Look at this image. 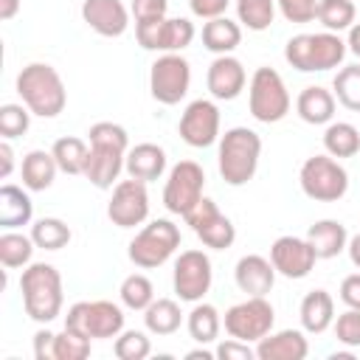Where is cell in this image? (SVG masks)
Here are the masks:
<instances>
[{
	"label": "cell",
	"instance_id": "cell-1",
	"mask_svg": "<svg viewBox=\"0 0 360 360\" xmlns=\"http://www.w3.org/2000/svg\"><path fill=\"white\" fill-rule=\"evenodd\" d=\"M87 143H90V155H87L84 177L96 188H112L118 183V174H121L127 152H129L127 129L112 121H98L90 127Z\"/></svg>",
	"mask_w": 360,
	"mask_h": 360
},
{
	"label": "cell",
	"instance_id": "cell-2",
	"mask_svg": "<svg viewBox=\"0 0 360 360\" xmlns=\"http://www.w3.org/2000/svg\"><path fill=\"white\" fill-rule=\"evenodd\" d=\"M20 292H22V309L37 323H51L59 318L65 292H62V276L48 262H31L20 276Z\"/></svg>",
	"mask_w": 360,
	"mask_h": 360
},
{
	"label": "cell",
	"instance_id": "cell-3",
	"mask_svg": "<svg viewBox=\"0 0 360 360\" xmlns=\"http://www.w3.org/2000/svg\"><path fill=\"white\" fill-rule=\"evenodd\" d=\"M17 93L22 104L39 118H56L68 104L62 76L48 62H31L17 73Z\"/></svg>",
	"mask_w": 360,
	"mask_h": 360
},
{
	"label": "cell",
	"instance_id": "cell-4",
	"mask_svg": "<svg viewBox=\"0 0 360 360\" xmlns=\"http://www.w3.org/2000/svg\"><path fill=\"white\" fill-rule=\"evenodd\" d=\"M262 158V138L250 127H231L219 138L217 166L228 186H245L256 177Z\"/></svg>",
	"mask_w": 360,
	"mask_h": 360
},
{
	"label": "cell",
	"instance_id": "cell-5",
	"mask_svg": "<svg viewBox=\"0 0 360 360\" xmlns=\"http://www.w3.org/2000/svg\"><path fill=\"white\" fill-rule=\"evenodd\" d=\"M346 42L335 31H318V34H295L284 45V59L301 73H323L346 59Z\"/></svg>",
	"mask_w": 360,
	"mask_h": 360
},
{
	"label": "cell",
	"instance_id": "cell-6",
	"mask_svg": "<svg viewBox=\"0 0 360 360\" xmlns=\"http://www.w3.org/2000/svg\"><path fill=\"white\" fill-rule=\"evenodd\" d=\"M177 248H180V228L172 219H152L135 233L127 256L135 267L152 270V267L166 264Z\"/></svg>",
	"mask_w": 360,
	"mask_h": 360
},
{
	"label": "cell",
	"instance_id": "cell-7",
	"mask_svg": "<svg viewBox=\"0 0 360 360\" xmlns=\"http://www.w3.org/2000/svg\"><path fill=\"white\" fill-rule=\"evenodd\" d=\"M248 110L262 124H278L290 112V93L278 70L256 68L248 84Z\"/></svg>",
	"mask_w": 360,
	"mask_h": 360
},
{
	"label": "cell",
	"instance_id": "cell-8",
	"mask_svg": "<svg viewBox=\"0 0 360 360\" xmlns=\"http://www.w3.org/2000/svg\"><path fill=\"white\" fill-rule=\"evenodd\" d=\"M65 326L90 340H110L124 332V309L104 298L76 301L65 315Z\"/></svg>",
	"mask_w": 360,
	"mask_h": 360
},
{
	"label": "cell",
	"instance_id": "cell-9",
	"mask_svg": "<svg viewBox=\"0 0 360 360\" xmlns=\"http://www.w3.org/2000/svg\"><path fill=\"white\" fill-rule=\"evenodd\" d=\"M301 191L315 202H338L349 191V172L332 155H312L298 172Z\"/></svg>",
	"mask_w": 360,
	"mask_h": 360
},
{
	"label": "cell",
	"instance_id": "cell-10",
	"mask_svg": "<svg viewBox=\"0 0 360 360\" xmlns=\"http://www.w3.org/2000/svg\"><path fill=\"white\" fill-rule=\"evenodd\" d=\"M273 323H276V312L264 295H248L245 301L233 304L222 318L225 332L245 343H259L264 335L273 332Z\"/></svg>",
	"mask_w": 360,
	"mask_h": 360
},
{
	"label": "cell",
	"instance_id": "cell-11",
	"mask_svg": "<svg viewBox=\"0 0 360 360\" xmlns=\"http://www.w3.org/2000/svg\"><path fill=\"white\" fill-rule=\"evenodd\" d=\"M191 87V65L180 53H160L149 68V93L155 101L172 107L186 98Z\"/></svg>",
	"mask_w": 360,
	"mask_h": 360
},
{
	"label": "cell",
	"instance_id": "cell-12",
	"mask_svg": "<svg viewBox=\"0 0 360 360\" xmlns=\"http://www.w3.org/2000/svg\"><path fill=\"white\" fill-rule=\"evenodd\" d=\"M205 172L197 160H180L169 169V177H166V186H163V205L166 211L177 214V217H186L205 194Z\"/></svg>",
	"mask_w": 360,
	"mask_h": 360
},
{
	"label": "cell",
	"instance_id": "cell-13",
	"mask_svg": "<svg viewBox=\"0 0 360 360\" xmlns=\"http://www.w3.org/2000/svg\"><path fill=\"white\" fill-rule=\"evenodd\" d=\"M194 22L186 17H155L135 22V37L143 51H160V53H180L194 39Z\"/></svg>",
	"mask_w": 360,
	"mask_h": 360
},
{
	"label": "cell",
	"instance_id": "cell-14",
	"mask_svg": "<svg viewBox=\"0 0 360 360\" xmlns=\"http://www.w3.org/2000/svg\"><path fill=\"white\" fill-rule=\"evenodd\" d=\"M214 281V267L205 250H183L174 259V273H172V284L180 301L197 304L205 298V292L211 290Z\"/></svg>",
	"mask_w": 360,
	"mask_h": 360
},
{
	"label": "cell",
	"instance_id": "cell-15",
	"mask_svg": "<svg viewBox=\"0 0 360 360\" xmlns=\"http://www.w3.org/2000/svg\"><path fill=\"white\" fill-rule=\"evenodd\" d=\"M183 219L191 225V231L197 233V239H200L205 248H211V250H225V248H231V245L236 242V228H233V222H231V219L217 208V202L208 200V197H202Z\"/></svg>",
	"mask_w": 360,
	"mask_h": 360
},
{
	"label": "cell",
	"instance_id": "cell-16",
	"mask_svg": "<svg viewBox=\"0 0 360 360\" xmlns=\"http://www.w3.org/2000/svg\"><path fill=\"white\" fill-rule=\"evenodd\" d=\"M107 217L118 228H135L149 217V191L143 180H118L107 202Z\"/></svg>",
	"mask_w": 360,
	"mask_h": 360
},
{
	"label": "cell",
	"instance_id": "cell-17",
	"mask_svg": "<svg viewBox=\"0 0 360 360\" xmlns=\"http://www.w3.org/2000/svg\"><path fill=\"white\" fill-rule=\"evenodd\" d=\"M177 132L194 149H205L217 143L219 141V107L211 98H194L183 110Z\"/></svg>",
	"mask_w": 360,
	"mask_h": 360
},
{
	"label": "cell",
	"instance_id": "cell-18",
	"mask_svg": "<svg viewBox=\"0 0 360 360\" xmlns=\"http://www.w3.org/2000/svg\"><path fill=\"white\" fill-rule=\"evenodd\" d=\"M270 262L276 267L278 276L284 278H307L318 262L312 245L307 242V236H278L270 245Z\"/></svg>",
	"mask_w": 360,
	"mask_h": 360
},
{
	"label": "cell",
	"instance_id": "cell-19",
	"mask_svg": "<svg viewBox=\"0 0 360 360\" xmlns=\"http://www.w3.org/2000/svg\"><path fill=\"white\" fill-rule=\"evenodd\" d=\"M245 84H248V73H245V65L236 56L222 53L208 65L205 87L217 101H233L245 90Z\"/></svg>",
	"mask_w": 360,
	"mask_h": 360
},
{
	"label": "cell",
	"instance_id": "cell-20",
	"mask_svg": "<svg viewBox=\"0 0 360 360\" xmlns=\"http://www.w3.org/2000/svg\"><path fill=\"white\" fill-rule=\"evenodd\" d=\"M82 20L101 37H121L129 25V11L121 0H84Z\"/></svg>",
	"mask_w": 360,
	"mask_h": 360
},
{
	"label": "cell",
	"instance_id": "cell-21",
	"mask_svg": "<svg viewBox=\"0 0 360 360\" xmlns=\"http://www.w3.org/2000/svg\"><path fill=\"white\" fill-rule=\"evenodd\" d=\"M233 281L245 295H267L276 284V267L259 253H248L233 267Z\"/></svg>",
	"mask_w": 360,
	"mask_h": 360
},
{
	"label": "cell",
	"instance_id": "cell-22",
	"mask_svg": "<svg viewBox=\"0 0 360 360\" xmlns=\"http://www.w3.org/2000/svg\"><path fill=\"white\" fill-rule=\"evenodd\" d=\"M309 354V343L301 329L270 332L256 343L259 360H304Z\"/></svg>",
	"mask_w": 360,
	"mask_h": 360
},
{
	"label": "cell",
	"instance_id": "cell-23",
	"mask_svg": "<svg viewBox=\"0 0 360 360\" xmlns=\"http://www.w3.org/2000/svg\"><path fill=\"white\" fill-rule=\"evenodd\" d=\"M124 169L129 177L135 180H143V183H152V180H160L163 172H166V152L163 146L158 143H135L129 152H127V160H124Z\"/></svg>",
	"mask_w": 360,
	"mask_h": 360
},
{
	"label": "cell",
	"instance_id": "cell-24",
	"mask_svg": "<svg viewBox=\"0 0 360 360\" xmlns=\"http://www.w3.org/2000/svg\"><path fill=\"white\" fill-rule=\"evenodd\" d=\"M298 318H301V329L309 335H323L332 323H335V298L326 290H309L301 298L298 307Z\"/></svg>",
	"mask_w": 360,
	"mask_h": 360
},
{
	"label": "cell",
	"instance_id": "cell-25",
	"mask_svg": "<svg viewBox=\"0 0 360 360\" xmlns=\"http://www.w3.org/2000/svg\"><path fill=\"white\" fill-rule=\"evenodd\" d=\"M335 93L321 87V84H309L298 93L295 98V112L304 124H312V127H321V124H329L335 118Z\"/></svg>",
	"mask_w": 360,
	"mask_h": 360
},
{
	"label": "cell",
	"instance_id": "cell-26",
	"mask_svg": "<svg viewBox=\"0 0 360 360\" xmlns=\"http://www.w3.org/2000/svg\"><path fill=\"white\" fill-rule=\"evenodd\" d=\"M307 242L312 245L318 259H335L346 250L349 233H346V225L338 222V219H318V222L309 225Z\"/></svg>",
	"mask_w": 360,
	"mask_h": 360
},
{
	"label": "cell",
	"instance_id": "cell-27",
	"mask_svg": "<svg viewBox=\"0 0 360 360\" xmlns=\"http://www.w3.org/2000/svg\"><path fill=\"white\" fill-rule=\"evenodd\" d=\"M34 217V202L31 197L11 183L0 186V228L3 231H17L22 225H28Z\"/></svg>",
	"mask_w": 360,
	"mask_h": 360
},
{
	"label": "cell",
	"instance_id": "cell-28",
	"mask_svg": "<svg viewBox=\"0 0 360 360\" xmlns=\"http://www.w3.org/2000/svg\"><path fill=\"white\" fill-rule=\"evenodd\" d=\"M56 172H59L56 158H53V152H45V149H31L22 158V163H20V177H22V186L28 191H45V188H51Z\"/></svg>",
	"mask_w": 360,
	"mask_h": 360
},
{
	"label": "cell",
	"instance_id": "cell-29",
	"mask_svg": "<svg viewBox=\"0 0 360 360\" xmlns=\"http://www.w3.org/2000/svg\"><path fill=\"white\" fill-rule=\"evenodd\" d=\"M239 42H242L239 22L228 20L225 14L222 17H214V20H205V25H202V48L205 51L222 56V53H233Z\"/></svg>",
	"mask_w": 360,
	"mask_h": 360
},
{
	"label": "cell",
	"instance_id": "cell-30",
	"mask_svg": "<svg viewBox=\"0 0 360 360\" xmlns=\"http://www.w3.org/2000/svg\"><path fill=\"white\" fill-rule=\"evenodd\" d=\"M143 323H146V332L152 335H174L183 323V312H180V304L174 298H155L146 309H143Z\"/></svg>",
	"mask_w": 360,
	"mask_h": 360
},
{
	"label": "cell",
	"instance_id": "cell-31",
	"mask_svg": "<svg viewBox=\"0 0 360 360\" xmlns=\"http://www.w3.org/2000/svg\"><path fill=\"white\" fill-rule=\"evenodd\" d=\"M186 329L191 335V340H197L200 346H208L219 338V329H222V318L217 312L214 304H205V301H197L191 307V312L186 315Z\"/></svg>",
	"mask_w": 360,
	"mask_h": 360
},
{
	"label": "cell",
	"instance_id": "cell-32",
	"mask_svg": "<svg viewBox=\"0 0 360 360\" xmlns=\"http://www.w3.org/2000/svg\"><path fill=\"white\" fill-rule=\"evenodd\" d=\"M323 149L332 158H354L360 152V129L349 121H329L323 129Z\"/></svg>",
	"mask_w": 360,
	"mask_h": 360
},
{
	"label": "cell",
	"instance_id": "cell-33",
	"mask_svg": "<svg viewBox=\"0 0 360 360\" xmlns=\"http://www.w3.org/2000/svg\"><path fill=\"white\" fill-rule=\"evenodd\" d=\"M51 152H53V158H56L59 172H65V174H84L87 155H90V143H84V141L76 138V135H65V138H56V141H53Z\"/></svg>",
	"mask_w": 360,
	"mask_h": 360
},
{
	"label": "cell",
	"instance_id": "cell-34",
	"mask_svg": "<svg viewBox=\"0 0 360 360\" xmlns=\"http://www.w3.org/2000/svg\"><path fill=\"white\" fill-rule=\"evenodd\" d=\"M34 239L31 233H20V231H6L0 236V262L6 270H14V267H28L31 264V256H34Z\"/></svg>",
	"mask_w": 360,
	"mask_h": 360
},
{
	"label": "cell",
	"instance_id": "cell-35",
	"mask_svg": "<svg viewBox=\"0 0 360 360\" xmlns=\"http://www.w3.org/2000/svg\"><path fill=\"white\" fill-rule=\"evenodd\" d=\"M354 17H357V8H354V0H318V14L315 20L326 28V31H349L354 25Z\"/></svg>",
	"mask_w": 360,
	"mask_h": 360
},
{
	"label": "cell",
	"instance_id": "cell-36",
	"mask_svg": "<svg viewBox=\"0 0 360 360\" xmlns=\"http://www.w3.org/2000/svg\"><path fill=\"white\" fill-rule=\"evenodd\" d=\"M70 236L73 233H70L68 222H62L59 217H42L31 225V239L42 250H62L70 242Z\"/></svg>",
	"mask_w": 360,
	"mask_h": 360
},
{
	"label": "cell",
	"instance_id": "cell-37",
	"mask_svg": "<svg viewBox=\"0 0 360 360\" xmlns=\"http://www.w3.org/2000/svg\"><path fill=\"white\" fill-rule=\"evenodd\" d=\"M332 93L340 107L360 112V65H343L332 79Z\"/></svg>",
	"mask_w": 360,
	"mask_h": 360
},
{
	"label": "cell",
	"instance_id": "cell-38",
	"mask_svg": "<svg viewBox=\"0 0 360 360\" xmlns=\"http://www.w3.org/2000/svg\"><path fill=\"white\" fill-rule=\"evenodd\" d=\"M118 295H121V304L132 312H143L152 301H155V287L152 281L143 276V273H129L121 287H118Z\"/></svg>",
	"mask_w": 360,
	"mask_h": 360
},
{
	"label": "cell",
	"instance_id": "cell-39",
	"mask_svg": "<svg viewBox=\"0 0 360 360\" xmlns=\"http://www.w3.org/2000/svg\"><path fill=\"white\" fill-rule=\"evenodd\" d=\"M236 17L248 31H267L276 17V0H236Z\"/></svg>",
	"mask_w": 360,
	"mask_h": 360
},
{
	"label": "cell",
	"instance_id": "cell-40",
	"mask_svg": "<svg viewBox=\"0 0 360 360\" xmlns=\"http://www.w3.org/2000/svg\"><path fill=\"white\" fill-rule=\"evenodd\" d=\"M112 352H115L118 360H146L152 354V340L141 329H124L115 338Z\"/></svg>",
	"mask_w": 360,
	"mask_h": 360
},
{
	"label": "cell",
	"instance_id": "cell-41",
	"mask_svg": "<svg viewBox=\"0 0 360 360\" xmlns=\"http://www.w3.org/2000/svg\"><path fill=\"white\" fill-rule=\"evenodd\" d=\"M31 110L25 104H3L0 107V135L6 141H14L28 132L31 127Z\"/></svg>",
	"mask_w": 360,
	"mask_h": 360
},
{
	"label": "cell",
	"instance_id": "cell-42",
	"mask_svg": "<svg viewBox=\"0 0 360 360\" xmlns=\"http://www.w3.org/2000/svg\"><path fill=\"white\" fill-rule=\"evenodd\" d=\"M84 357H90V338L65 326V332L56 335V360H84Z\"/></svg>",
	"mask_w": 360,
	"mask_h": 360
},
{
	"label": "cell",
	"instance_id": "cell-43",
	"mask_svg": "<svg viewBox=\"0 0 360 360\" xmlns=\"http://www.w3.org/2000/svg\"><path fill=\"white\" fill-rule=\"evenodd\" d=\"M335 338L349 349H360V307H349L335 318Z\"/></svg>",
	"mask_w": 360,
	"mask_h": 360
},
{
	"label": "cell",
	"instance_id": "cell-44",
	"mask_svg": "<svg viewBox=\"0 0 360 360\" xmlns=\"http://www.w3.org/2000/svg\"><path fill=\"white\" fill-rule=\"evenodd\" d=\"M276 8L287 22H312L318 14V0H276Z\"/></svg>",
	"mask_w": 360,
	"mask_h": 360
},
{
	"label": "cell",
	"instance_id": "cell-45",
	"mask_svg": "<svg viewBox=\"0 0 360 360\" xmlns=\"http://www.w3.org/2000/svg\"><path fill=\"white\" fill-rule=\"evenodd\" d=\"M214 352H217L219 360H253V357H256V349H250V343L236 340V338L222 340Z\"/></svg>",
	"mask_w": 360,
	"mask_h": 360
},
{
	"label": "cell",
	"instance_id": "cell-46",
	"mask_svg": "<svg viewBox=\"0 0 360 360\" xmlns=\"http://www.w3.org/2000/svg\"><path fill=\"white\" fill-rule=\"evenodd\" d=\"M129 11H132L135 22L155 20V17H166L169 0H132V3H129Z\"/></svg>",
	"mask_w": 360,
	"mask_h": 360
},
{
	"label": "cell",
	"instance_id": "cell-47",
	"mask_svg": "<svg viewBox=\"0 0 360 360\" xmlns=\"http://www.w3.org/2000/svg\"><path fill=\"white\" fill-rule=\"evenodd\" d=\"M34 357L37 360H56V335L51 329H39L34 335Z\"/></svg>",
	"mask_w": 360,
	"mask_h": 360
},
{
	"label": "cell",
	"instance_id": "cell-48",
	"mask_svg": "<svg viewBox=\"0 0 360 360\" xmlns=\"http://www.w3.org/2000/svg\"><path fill=\"white\" fill-rule=\"evenodd\" d=\"M231 0H188V8L194 17H202V20H214V17H222L225 8H228Z\"/></svg>",
	"mask_w": 360,
	"mask_h": 360
},
{
	"label": "cell",
	"instance_id": "cell-49",
	"mask_svg": "<svg viewBox=\"0 0 360 360\" xmlns=\"http://www.w3.org/2000/svg\"><path fill=\"white\" fill-rule=\"evenodd\" d=\"M340 301L346 307H360V273H352L340 281Z\"/></svg>",
	"mask_w": 360,
	"mask_h": 360
},
{
	"label": "cell",
	"instance_id": "cell-50",
	"mask_svg": "<svg viewBox=\"0 0 360 360\" xmlns=\"http://www.w3.org/2000/svg\"><path fill=\"white\" fill-rule=\"evenodd\" d=\"M11 172H14V149H11V143L3 138V143H0V177L6 180Z\"/></svg>",
	"mask_w": 360,
	"mask_h": 360
},
{
	"label": "cell",
	"instance_id": "cell-51",
	"mask_svg": "<svg viewBox=\"0 0 360 360\" xmlns=\"http://www.w3.org/2000/svg\"><path fill=\"white\" fill-rule=\"evenodd\" d=\"M346 48H349V53H354V56L360 59V22H354V25L349 28V37H346Z\"/></svg>",
	"mask_w": 360,
	"mask_h": 360
},
{
	"label": "cell",
	"instance_id": "cell-52",
	"mask_svg": "<svg viewBox=\"0 0 360 360\" xmlns=\"http://www.w3.org/2000/svg\"><path fill=\"white\" fill-rule=\"evenodd\" d=\"M20 3L22 0H0V20H11L20 11Z\"/></svg>",
	"mask_w": 360,
	"mask_h": 360
},
{
	"label": "cell",
	"instance_id": "cell-53",
	"mask_svg": "<svg viewBox=\"0 0 360 360\" xmlns=\"http://www.w3.org/2000/svg\"><path fill=\"white\" fill-rule=\"evenodd\" d=\"M346 250H349V259H352V264H354V267H360V233L349 239Z\"/></svg>",
	"mask_w": 360,
	"mask_h": 360
},
{
	"label": "cell",
	"instance_id": "cell-54",
	"mask_svg": "<svg viewBox=\"0 0 360 360\" xmlns=\"http://www.w3.org/2000/svg\"><path fill=\"white\" fill-rule=\"evenodd\" d=\"M217 357V352H211V349H191V352H186V360H214Z\"/></svg>",
	"mask_w": 360,
	"mask_h": 360
}]
</instances>
